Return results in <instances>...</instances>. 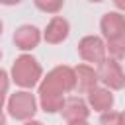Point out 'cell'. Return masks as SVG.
Instances as JSON below:
<instances>
[{
	"mask_svg": "<svg viewBox=\"0 0 125 125\" xmlns=\"http://www.w3.org/2000/svg\"><path fill=\"white\" fill-rule=\"evenodd\" d=\"M8 72L0 68V107L4 104V98H6V92H8Z\"/></svg>",
	"mask_w": 125,
	"mask_h": 125,
	"instance_id": "9a60e30c",
	"label": "cell"
},
{
	"mask_svg": "<svg viewBox=\"0 0 125 125\" xmlns=\"http://www.w3.org/2000/svg\"><path fill=\"white\" fill-rule=\"evenodd\" d=\"M61 113L66 121H72V119H88L90 115V109L86 105V102L82 98H76V96H70V98H64L62 105H61Z\"/></svg>",
	"mask_w": 125,
	"mask_h": 125,
	"instance_id": "9c48e42d",
	"label": "cell"
},
{
	"mask_svg": "<svg viewBox=\"0 0 125 125\" xmlns=\"http://www.w3.org/2000/svg\"><path fill=\"white\" fill-rule=\"evenodd\" d=\"M68 125H88V121L86 119H72V121H68Z\"/></svg>",
	"mask_w": 125,
	"mask_h": 125,
	"instance_id": "2e32d148",
	"label": "cell"
},
{
	"mask_svg": "<svg viewBox=\"0 0 125 125\" xmlns=\"http://www.w3.org/2000/svg\"><path fill=\"white\" fill-rule=\"evenodd\" d=\"M100 27H102V33L107 41L117 39V37L125 35V18L119 12H107V14H104Z\"/></svg>",
	"mask_w": 125,
	"mask_h": 125,
	"instance_id": "52a82bcc",
	"label": "cell"
},
{
	"mask_svg": "<svg viewBox=\"0 0 125 125\" xmlns=\"http://www.w3.org/2000/svg\"><path fill=\"white\" fill-rule=\"evenodd\" d=\"M78 53L86 62H96L100 64L105 59V43L98 35H86L78 43Z\"/></svg>",
	"mask_w": 125,
	"mask_h": 125,
	"instance_id": "5b68a950",
	"label": "cell"
},
{
	"mask_svg": "<svg viewBox=\"0 0 125 125\" xmlns=\"http://www.w3.org/2000/svg\"><path fill=\"white\" fill-rule=\"evenodd\" d=\"M121 115H123V123H121V125H125V111H123V113H121Z\"/></svg>",
	"mask_w": 125,
	"mask_h": 125,
	"instance_id": "44dd1931",
	"label": "cell"
},
{
	"mask_svg": "<svg viewBox=\"0 0 125 125\" xmlns=\"http://www.w3.org/2000/svg\"><path fill=\"white\" fill-rule=\"evenodd\" d=\"M23 125H43V123H41V121H35V119H27Z\"/></svg>",
	"mask_w": 125,
	"mask_h": 125,
	"instance_id": "d6986e66",
	"label": "cell"
},
{
	"mask_svg": "<svg viewBox=\"0 0 125 125\" xmlns=\"http://www.w3.org/2000/svg\"><path fill=\"white\" fill-rule=\"evenodd\" d=\"M88 94V104L96 109V111H107V109H111V105H113V94L107 90V88H98V86H94L90 92H86Z\"/></svg>",
	"mask_w": 125,
	"mask_h": 125,
	"instance_id": "8fae6325",
	"label": "cell"
},
{
	"mask_svg": "<svg viewBox=\"0 0 125 125\" xmlns=\"http://www.w3.org/2000/svg\"><path fill=\"white\" fill-rule=\"evenodd\" d=\"M37 111V102H35V96L27 90H20L16 94L10 96L8 100V113L14 117V119H20V121H27L35 115Z\"/></svg>",
	"mask_w": 125,
	"mask_h": 125,
	"instance_id": "3957f363",
	"label": "cell"
},
{
	"mask_svg": "<svg viewBox=\"0 0 125 125\" xmlns=\"http://www.w3.org/2000/svg\"><path fill=\"white\" fill-rule=\"evenodd\" d=\"M21 0H0V4H4V6H14V4H20Z\"/></svg>",
	"mask_w": 125,
	"mask_h": 125,
	"instance_id": "e0dca14e",
	"label": "cell"
},
{
	"mask_svg": "<svg viewBox=\"0 0 125 125\" xmlns=\"http://www.w3.org/2000/svg\"><path fill=\"white\" fill-rule=\"evenodd\" d=\"M121 123H123V115L119 111L107 109V111H102L100 115V125H121Z\"/></svg>",
	"mask_w": 125,
	"mask_h": 125,
	"instance_id": "5bb4252c",
	"label": "cell"
},
{
	"mask_svg": "<svg viewBox=\"0 0 125 125\" xmlns=\"http://www.w3.org/2000/svg\"><path fill=\"white\" fill-rule=\"evenodd\" d=\"M76 74V88L78 92H90L94 86H98V70H94L88 64H78L74 68Z\"/></svg>",
	"mask_w": 125,
	"mask_h": 125,
	"instance_id": "30bf717a",
	"label": "cell"
},
{
	"mask_svg": "<svg viewBox=\"0 0 125 125\" xmlns=\"http://www.w3.org/2000/svg\"><path fill=\"white\" fill-rule=\"evenodd\" d=\"M0 35H2V21H0Z\"/></svg>",
	"mask_w": 125,
	"mask_h": 125,
	"instance_id": "7402d4cb",
	"label": "cell"
},
{
	"mask_svg": "<svg viewBox=\"0 0 125 125\" xmlns=\"http://www.w3.org/2000/svg\"><path fill=\"white\" fill-rule=\"evenodd\" d=\"M33 2L41 12H47V14H59L61 8L64 6V0H33Z\"/></svg>",
	"mask_w": 125,
	"mask_h": 125,
	"instance_id": "4fadbf2b",
	"label": "cell"
},
{
	"mask_svg": "<svg viewBox=\"0 0 125 125\" xmlns=\"http://www.w3.org/2000/svg\"><path fill=\"white\" fill-rule=\"evenodd\" d=\"M0 59H2V51H0Z\"/></svg>",
	"mask_w": 125,
	"mask_h": 125,
	"instance_id": "cb8c5ba5",
	"label": "cell"
},
{
	"mask_svg": "<svg viewBox=\"0 0 125 125\" xmlns=\"http://www.w3.org/2000/svg\"><path fill=\"white\" fill-rule=\"evenodd\" d=\"M105 49L111 53V57L113 59H125V35H121V37H117V39H109L107 41V45H105Z\"/></svg>",
	"mask_w": 125,
	"mask_h": 125,
	"instance_id": "7c38bea8",
	"label": "cell"
},
{
	"mask_svg": "<svg viewBox=\"0 0 125 125\" xmlns=\"http://www.w3.org/2000/svg\"><path fill=\"white\" fill-rule=\"evenodd\" d=\"M0 125H6V115L2 113V107H0Z\"/></svg>",
	"mask_w": 125,
	"mask_h": 125,
	"instance_id": "ffe728a7",
	"label": "cell"
},
{
	"mask_svg": "<svg viewBox=\"0 0 125 125\" xmlns=\"http://www.w3.org/2000/svg\"><path fill=\"white\" fill-rule=\"evenodd\" d=\"M90 2H102V0H90Z\"/></svg>",
	"mask_w": 125,
	"mask_h": 125,
	"instance_id": "603a6c76",
	"label": "cell"
},
{
	"mask_svg": "<svg viewBox=\"0 0 125 125\" xmlns=\"http://www.w3.org/2000/svg\"><path fill=\"white\" fill-rule=\"evenodd\" d=\"M43 74L41 64L31 55H20L12 66V80L21 88H33Z\"/></svg>",
	"mask_w": 125,
	"mask_h": 125,
	"instance_id": "7a4b0ae2",
	"label": "cell"
},
{
	"mask_svg": "<svg viewBox=\"0 0 125 125\" xmlns=\"http://www.w3.org/2000/svg\"><path fill=\"white\" fill-rule=\"evenodd\" d=\"M98 78L109 88V90H121L125 86V72L117 59H104L98 64Z\"/></svg>",
	"mask_w": 125,
	"mask_h": 125,
	"instance_id": "277c9868",
	"label": "cell"
},
{
	"mask_svg": "<svg viewBox=\"0 0 125 125\" xmlns=\"http://www.w3.org/2000/svg\"><path fill=\"white\" fill-rule=\"evenodd\" d=\"M76 88V74L74 68L66 64L55 66L39 84V102L45 113L61 111V105L64 102V94Z\"/></svg>",
	"mask_w": 125,
	"mask_h": 125,
	"instance_id": "6da1fadb",
	"label": "cell"
},
{
	"mask_svg": "<svg viewBox=\"0 0 125 125\" xmlns=\"http://www.w3.org/2000/svg\"><path fill=\"white\" fill-rule=\"evenodd\" d=\"M113 4H115L119 10H125V0H113Z\"/></svg>",
	"mask_w": 125,
	"mask_h": 125,
	"instance_id": "ac0fdd59",
	"label": "cell"
},
{
	"mask_svg": "<svg viewBox=\"0 0 125 125\" xmlns=\"http://www.w3.org/2000/svg\"><path fill=\"white\" fill-rule=\"evenodd\" d=\"M39 41H41V33H39V29H37L35 25H31V23L20 25V27L16 29V33H14V43H16V47L21 49V51H31V49H35V47L39 45Z\"/></svg>",
	"mask_w": 125,
	"mask_h": 125,
	"instance_id": "8992f818",
	"label": "cell"
},
{
	"mask_svg": "<svg viewBox=\"0 0 125 125\" xmlns=\"http://www.w3.org/2000/svg\"><path fill=\"white\" fill-rule=\"evenodd\" d=\"M68 31H70L68 21H66L62 16H55V18L47 23L43 37H45L47 43H51V45H59V43H62V41L68 37Z\"/></svg>",
	"mask_w": 125,
	"mask_h": 125,
	"instance_id": "ba28073f",
	"label": "cell"
}]
</instances>
